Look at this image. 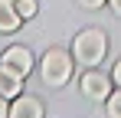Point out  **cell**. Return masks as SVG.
<instances>
[{"instance_id": "6da1fadb", "label": "cell", "mask_w": 121, "mask_h": 118, "mask_svg": "<svg viewBox=\"0 0 121 118\" xmlns=\"http://www.w3.org/2000/svg\"><path fill=\"white\" fill-rule=\"evenodd\" d=\"M72 56H75V62L95 69L101 59L108 56V36H105L101 30H95V26L82 30L79 36H75V43H72Z\"/></svg>"}, {"instance_id": "7a4b0ae2", "label": "cell", "mask_w": 121, "mask_h": 118, "mask_svg": "<svg viewBox=\"0 0 121 118\" xmlns=\"http://www.w3.org/2000/svg\"><path fill=\"white\" fill-rule=\"evenodd\" d=\"M39 76L49 89H62L69 79H72V53L65 49H49L39 62Z\"/></svg>"}, {"instance_id": "3957f363", "label": "cell", "mask_w": 121, "mask_h": 118, "mask_svg": "<svg viewBox=\"0 0 121 118\" xmlns=\"http://www.w3.org/2000/svg\"><path fill=\"white\" fill-rule=\"evenodd\" d=\"M79 85H82V95L92 98V102H105V98L111 95V79L105 76V72H98V69H88Z\"/></svg>"}, {"instance_id": "277c9868", "label": "cell", "mask_w": 121, "mask_h": 118, "mask_svg": "<svg viewBox=\"0 0 121 118\" xmlns=\"http://www.w3.org/2000/svg\"><path fill=\"white\" fill-rule=\"evenodd\" d=\"M0 62L7 66V69H13V72H20L23 79L33 72V53L26 49V46H10V49H3V56H0Z\"/></svg>"}, {"instance_id": "5b68a950", "label": "cell", "mask_w": 121, "mask_h": 118, "mask_svg": "<svg viewBox=\"0 0 121 118\" xmlns=\"http://www.w3.org/2000/svg\"><path fill=\"white\" fill-rule=\"evenodd\" d=\"M7 118H43V102L33 98V95H17L10 112H7Z\"/></svg>"}, {"instance_id": "8992f818", "label": "cell", "mask_w": 121, "mask_h": 118, "mask_svg": "<svg viewBox=\"0 0 121 118\" xmlns=\"http://www.w3.org/2000/svg\"><path fill=\"white\" fill-rule=\"evenodd\" d=\"M0 95H3V98L23 95V76L13 72V69H7L3 62H0Z\"/></svg>"}, {"instance_id": "52a82bcc", "label": "cell", "mask_w": 121, "mask_h": 118, "mask_svg": "<svg viewBox=\"0 0 121 118\" xmlns=\"http://www.w3.org/2000/svg\"><path fill=\"white\" fill-rule=\"evenodd\" d=\"M17 26H20V13L13 0H0V33H13Z\"/></svg>"}, {"instance_id": "ba28073f", "label": "cell", "mask_w": 121, "mask_h": 118, "mask_svg": "<svg viewBox=\"0 0 121 118\" xmlns=\"http://www.w3.org/2000/svg\"><path fill=\"white\" fill-rule=\"evenodd\" d=\"M13 7H17V13H20V20H33L36 17V0H13Z\"/></svg>"}, {"instance_id": "9c48e42d", "label": "cell", "mask_w": 121, "mask_h": 118, "mask_svg": "<svg viewBox=\"0 0 121 118\" xmlns=\"http://www.w3.org/2000/svg\"><path fill=\"white\" fill-rule=\"evenodd\" d=\"M105 112H108V118H121V89L105 98Z\"/></svg>"}, {"instance_id": "30bf717a", "label": "cell", "mask_w": 121, "mask_h": 118, "mask_svg": "<svg viewBox=\"0 0 121 118\" xmlns=\"http://www.w3.org/2000/svg\"><path fill=\"white\" fill-rule=\"evenodd\" d=\"M79 7H85V10H98L101 3H108V0H75Z\"/></svg>"}, {"instance_id": "8fae6325", "label": "cell", "mask_w": 121, "mask_h": 118, "mask_svg": "<svg viewBox=\"0 0 121 118\" xmlns=\"http://www.w3.org/2000/svg\"><path fill=\"white\" fill-rule=\"evenodd\" d=\"M111 82H115V85L121 89V59L115 62V69H111Z\"/></svg>"}, {"instance_id": "7c38bea8", "label": "cell", "mask_w": 121, "mask_h": 118, "mask_svg": "<svg viewBox=\"0 0 121 118\" xmlns=\"http://www.w3.org/2000/svg\"><path fill=\"white\" fill-rule=\"evenodd\" d=\"M7 112H10V105H7V98L0 95V118H7Z\"/></svg>"}, {"instance_id": "4fadbf2b", "label": "cell", "mask_w": 121, "mask_h": 118, "mask_svg": "<svg viewBox=\"0 0 121 118\" xmlns=\"http://www.w3.org/2000/svg\"><path fill=\"white\" fill-rule=\"evenodd\" d=\"M108 7L115 10V17H121V0H108Z\"/></svg>"}]
</instances>
